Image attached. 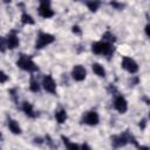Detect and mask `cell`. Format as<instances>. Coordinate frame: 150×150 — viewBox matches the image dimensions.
<instances>
[{
    "label": "cell",
    "instance_id": "9c48e42d",
    "mask_svg": "<svg viewBox=\"0 0 150 150\" xmlns=\"http://www.w3.org/2000/svg\"><path fill=\"white\" fill-rule=\"evenodd\" d=\"M87 76V70L81 64H75L71 69V77L77 81V82H82Z\"/></svg>",
    "mask_w": 150,
    "mask_h": 150
},
{
    "label": "cell",
    "instance_id": "7402d4cb",
    "mask_svg": "<svg viewBox=\"0 0 150 150\" xmlns=\"http://www.w3.org/2000/svg\"><path fill=\"white\" fill-rule=\"evenodd\" d=\"M110 6H112L114 8H116V9H118V11H121V9H123L124 8V4H122V2H116V1H111L110 2Z\"/></svg>",
    "mask_w": 150,
    "mask_h": 150
},
{
    "label": "cell",
    "instance_id": "5b68a950",
    "mask_svg": "<svg viewBox=\"0 0 150 150\" xmlns=\"http://www.w3.org/2000/svg\"><path fill=\"white\" fill-rule=\"evenodd\" d=\"M121 66H122V68L124 70H127L130 74H136L138 71V64H137V62L134 59L129 57V56H123L122 57Z\"/></svg>",
    "mask_w": 150,
    "mask_h": 150
},
{
    "label": "cell",
    "instance_id": "5bb4252c",
    "mask_svg": "<svg viewBox=\"0 0 150 150\" xmlns=\"http://www.w3.org/2000/svg\"><path fill=\"white\" fill-rule=\"evenodd\" d=\"M61 139L63 141V144H64V146H66L67 150H80V145L76 144V143H74V142H70L68 137H66V136L62 135L61 136Z\"/></svg>",
    "mask_w": 150,
    "mask_h": 150
},
{
    "label": "cell",
    "instance_id": "4316f807",
    "mask_svg": "<svg viewBox=\"0 0 150 150\" xmlns=\"http://www.w3.org/2000/svg\"><path fill=\"white\" fill-rule=\"evenodd\" d=\"M34 143H39V144H41V143H43V139H42L41 137H35V138H34Z\"/></svg>",
    "mask_w": 150,
    "mask_h": 150
},
{
    "label": "cell",
    "instance_id": "603a6c76",
    "mask_svg": "<svg viewBox=\"0 0 150 150\" xmlns=\"http://www.w3.org/2000/svg\"><path fill=\"white\" fill-rule=\"evenodd\" d=\"M8 75L5 73V71H2V70H0V83H6L7 81H8Z\"/></svg>",
    "mask_w": 150,
    "mask_h": 150
},
{
    "label": "cell",
    "instance_id": "30bf717a",
    "mask_svg": "<svg viewBox=\"0 0 150 150\" xmlns=\"http://www.w3.org/2000/svg\"><path fill=\"white\" fill-rule=\"evenodd\" d=\"M42 87L47 93L55 94L56 93V83L50 75H45L42 79Z\"/></svg>",
    "mask_w": 150,
    "mask_h": 150
},
{
    "label": "cell",
    "instance_id": "ffe728a7",
    "mask_svg": "<svg viewBox=\"0 0 150 150\" xmlns=\"http://www.w3.org/2000/svg\"><path fill=\"white\" fill-rule=\"evenodd\" d=\"M86 5L90 12H96L98 9V7L101 6V2L100 1H87Z\"/></svg>",
    "mask_w": 150,
    "mask_h": 150
},
{
    "label": "cell",
    "instance_id": "7a4b0ae2",
    "mask_svg": "<svg viewBox=\"0 0 150 150\" xmlns=\"http://www.w3.org/2000/svg\"><path fill=\"white\" fill-rule=\"evenodd\" d=\"M16 66L25 70V71H28V73H35V71H39V67L36 66V63L32 60V57L29 55H26V54H20L18 61H16Z\"/></svg>",
    "mask_w": 150,
    "mask_h": 150
},
{
    "label": "cell",
    "instance_id": "8fae6325",
    "mask_svg": "<svg viewBox=\"0 0 150 150\" xmlns=\"http://www.w3.org/2000/svg\"><path fill=\"white\" fill-rule=\"evenodd\" d=\"M20 41H19V38H18V34L15 30H12L8 33V35L6 36V45H7V49H15L18 46H19Z\"/></svg>",
    "mask_w": 150,
    "mask_h": 150
},
{
    "label": "cell",
    "instance_id": "f1b7e54d",
    "mask_svg": "<svg viewBox=\"0 0 150 150\" xmlns=\"http://www.w3.org/2000/svg\"><path fill=\"white\" fill-rule=\"evenodd\" d=\"M149 27H150V26H149V23H146V25H145V27H144V30H145V35H146L148 38H149Z\"/></svg>",
    "mask_w": 150,
    "mask_h": 150
},
{
    "label": "cell",
    "instance_id": "8992f818",
    "mask_svg": "<svg viewBox=\"0 0 150 150\" xmlns=\"http://www.w3.org/2000/svg\"><path fill=\"white\" fill-rule=\"evenodd\" d=\"M82 123H84L87 125H90V127H95L100 123V116L94 110L87 111L82 117Z\"/></svg>",
    "mask_w": 150,
    "mask_h": 150
},
{
    "label": "cell",
    "instance_id": "ba28073f",
    "mask_svg": "<svg viewBox=\"0 0 150 150\" xmlns=\"http://www.w3.org/2000/svg\"><path fill=\"white\" fill-rule=\"evenodd\" d=\"M114 108L120 114H125L128 110V101L122 95H116L114 98Z\"/></svg>",
    "mask_w": 150,
    "mask_h": 150
},
{
    "label": "cell",
    "instance_id": "9a60e30c",
    "mask_svg": "<svg viewBox=\"0 0 150 150\" xmlns=\"http://www.w3.org/2000/svg\"><path fill=\"white\" fill-rule=\"evenodd\" d=\"M91 68H93V71H94L97 76H100V77H104V76H105V69L103 68L102 64L95 62V63L91 64Z\"/></svg>",
    "mask_w": 150,
    "mask_h": 150
},
{
    "label": "cell",
    "instance_id": "ac0fdd59",
    "mask_svg": "<svg viewBox=\"0 0 150 150\" xmlns=\"http://www.w3.org/2000/svg\"><path fill=\"white\" fill-rule=\"evenodd\" d=\"M102 41H104V42H108V43H111V45H114V42L116 41V36L111 33V32H109V30H107L103 35H102Z\"/></svg>",
    "mask_w": 150,
    "mask_h": 150
},
{
    "label": "cell",
    "instance_id": "484cf974",
    "mask_svg": "<svg viewBox=\"0 0 150 150\" xmlns=\"http://www.w3.org/2000/svg\"><path fill=\"white\" fill-rule=\"evenodd\" d=\"M80 150H91V148L89 146V144H87V143H83V144L80 146Z\"/></svg>",
    "mask_w": 150,
    "mask_h": 150
},
{
    "label": "cell",
    "instance_id": "cb8c5ba5",
    "mask_svg": "<svg viewBox=\"0 0 150 150\" xmlns=\"http://www.w3.org/2000/svg\"><path fill=\"white\" fill-rule=\"evenodd\" d=\"M71 32H73L74 34H76V35H81V34H82V29H81L80 26H77V25H74V26L71 27Z\"/></svg>",
    "mask_w": 150,
    "mask_h": 150
},
{
    "label": "cell",
    "instance_id": "4fadbf2b",
    "mask_svg": "<svg viewBox=\"0 0 150 150\" xmlns=\"http://www.w3.org/2000/svg\"><path fill=\"white\" fill-rule=\"evenodd\" d=\"M7 125H8L9 131H11L12 134H14V135H20V134L22 132L21 127H20V125H19V123H18L15 120H13V118H8Z\"/></svg>",
    "mask_w": 150,
    "mask_h": 150
},
{
    "label": "cell",
    "instance_id": "52a82bcc",
    "mask_svg": "<svg viewBox=\"0 0 150 150\" xmlns=\"http://www.w3.org/2000/svg\"><path fill=\"white\" fill-rule=\"evenodd\" d=\"M111 141V145L114 148H122L125 146L127 144H129V139H128V132H123L120 135H114L110 137Z\"/></svg>",
    "mask_w": 150,
    "mask_h": 150
},
{
    "label": "cell",
    "instance_id": "7c38bea8",
    "mask_svg": "<svg viewBox=\"0 0 150 150\" xmlns=\"http://www.w3.org/2000/svg\"><path fill=\"white\" fill-rule=\"evenodd\" d=\"M21 109H22V111L25 112V115H26V116H28V117H30V118H35V117L38 116V112L34 110L33 104H32V103H29V102H27V101L22 102Z\"/></svg>",
    "mask_w": 150,
    "mask_h": 150
},
{
    "label": "cell",
    "instance_id": "e0dca14e",
    "mask_svg": "<svg viewBox=\"0 0 150 150\" xmlns=\"http://www.w3.org/2000/svg\"><path fill=\"white\" fill-rule=\"evenodd\" d=\"M21 22L22 25H34L35 23V20L33 19V16L26 12H22L21 14Z\"/></svg>",
    "mask_w": 150,
    "mask_h": 150
},
{
    "label": "cell",
    "instance_id": "d4e9b609",
    "mask_svg": "<svg viewBox=\"0 0 150 150\" xmlns=\"http://www.w3.org/2000/svg\"><path fill=\"white\" fill-rule=\"evenodd\" d=\"M146 121H148L146 118H142V120L139 121V124H138V125H139V128H141L142 130L145 129V127H146Z\"/></svg>",
    "mask_w": 150,
    "mask_h": 150
},
{
    "label": "cell",
    "instance_id": "f546056e",
    "mask_svg": "<svg viewBox=\"0 0 150 150\" xmlns=\"http://www.w3.org/2000/svg\"><path fill=\"white\" fill-rule=\"evenodd\" d=\"M143 100L145 101V104H149V100H148V97H143Z\"/></svg>",
    "mask_w": 150,
    "mask_h": 150
},
{
    "label": "cell",
    "instance_id": "2e32d148",
    "mask_svg": "<svg viewBox=\"0 0 150 150\" xmlns=\"http://www.w3.org/2000/svg\"><path fill=\"white\" fill-rule=\"evenodd\" d=\"M67 117H68L67 116V111L64 109H59V110L55 111V118H56V121H57L59 124L64 123L66 120H67Z\"/></svg>",
    "mask_w": 150,
    "mask_h": 150
},
{
    "label": "cell",
    "instance_id": "d6986e66",
    "mask_svg": "<svg viewBox=\"0 0 150 150\" xmlns=\"http://www.w3.org/2000/svg\"><path fill=\"white\" fill-rule=\"evenodd\" d=\"M29 90L33 91V93H39L40 91V84L33 76L30 77V81H29Z\"/></svg>",
    "mask_w": 150,
    "mask_h": 150
},
{
    "label": "cell",
    "instance_id": "277c9868",
    "mask_svg": "<svg viewBox=\"0 0 150 150\" xmlns=\"http://www.w3.org/2000/svg\"><path fill=\"white\" fill-rule=\"evenodd\" d=\"M38 12H39V15L43 19H49V18H53L55 15V12L53 11V8L50 6V2L47 1V0L40 1Z\"/></svg>",
    "mask_w": 150,
    "mask_h": 150
},
{
    "label": "cell",
    "instance_id": "3957f363",
    "mask_svg": "<svg viewBox=\"0 0 150 150\" xmlns=\"http://www.w3.org/2000/svg\"><path fill=\"white\" fill-rule=\"evenodd\" d=\"M54 41H55V36L53 34L45 33V32H39L38 36H36V41H35V48L36 49H42L43 47L53 43Z\"/></svg>",
    "mask_w": 150,
    "mask_h": 150
},
{
    "label": "cell",
    "instance_id": "83f0119b",
    "mask_svg": "<svg viewBox=\"0 0 150 150\" xmlns=\"http://www.w3.org/2000/svg\"><path fill=\"white\" fill-rule=\"evenodd\" d=\"M137 148H138V150H150V148L148 145H138Z\"/></svg>",
    "mask_w": 150,
    "mask_h": 150
},
{
    "label": "cell",
    "instance_id": "44dd1931",
    "mask_svg": "<svg viewBox=\"0 0 150 150\" xmlns=\"http://www.w3.org/2000/svg\"><path fill=\"white\" fill-rule=\"evenodd\" d=\"M7 49V45H6V38L1 36L0 35V52L1 53H5Z\"/></svg>",
    "mask_w": 150,
    "mask_h": 150
},
{
    "label": "cell",
    "instance_id": "6da1fadb",
    "mask_svg": "<svg viewBox=\"0 0 150 150\" xmlns=\"http://www.w3.org/2000/svg\"><path fill=\"white\" fill-rule=\"evenodd\" d=\"M91 50L96 55H105L109 57L114 54L115 47H114V45L104 42V41H96V42H93Z\"/></svg>",
    "mask_w": 150,
    "mask_h": 150
}]
</instances>
